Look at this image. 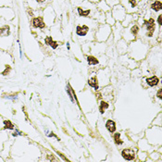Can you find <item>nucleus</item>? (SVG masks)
<instances>
[{
    "label": "nucleus",
    "instance_id": "39448f33",
    "mask_svg": "<svg viewBox=\"0 0 162 162\" xmlns=\"http://www.w3.org/2000/svg\"><path fill=\"white\" fill-rule=\"evenodd\" d=\"M146 82H147V84L150 85V86H155V85H156L157 83H158V78L156 77V76H153V77L146 79Z\"/></svg>",
    "mask_w": 162,
    "mask_h": 162
},
{
    "label": "nucleus",
    "instance_id": "7ed1b4c3",
    "mask_svg": "<svg viewBox=\"0 0 162 162\" xmlns=\"http://www.w3.org/2000/svg\"><path fill=\"white\" fill-rule=\"evenodd\" d=\"M33 24L34 27H37V28H44L45 27V23L43 22L42 19L40 18H35L33 20Z\"/></svg>",
    "mask_w": 162,
    "mask_h": 162
},
{
    "label": "nucleus",
    "instance_id": "2eb2a0df",
    "mask_svg": "<svg viewBox=\"0 0 162 162\" xmlns=\"http://www.w3.org/2000/svg\"><path fill=\"white\" fill-rule=\"evenodd\" d=\"M137 32H138V27H137V26L134 25V26H133V27L131 28V33H132L134 35H135V34H137Z\"/></svg>",
    "mask_w": 162,
    "mask_h": 162
},
{
    "label": "nucleus",
    "instance_id": "f3484780",
    "mask_svg": "<svg viewBox=\"0 0 162 162\" xmlns=\"http://www.w3.org/2000/svg\"><path fill=\"white\" fill-rule=\"evenodd\" d=\"M52 41H53V40H52V37H47V38L45 39V43H46L47 45H49L50 44L52 43Z\"/></svg>",
    "mask_w": 162,
    "mask_h": 162
},
{
    "label": "nucleus",
    "instance_id": "ddd939ff",
    "mask_svg": "<svg viewBox=\"0 0 162 162\" xmlns=\"http://www.w3.org/2000/svg\"><path fill=\"white\" fill-rule=\"evenodd\" d=\"M4 124L6 125V128H8V129H13V126H14L9 120H5V121H4Z\"/></svg>",
    "mask_w": 162,
    "mask_h": 162
},
{
    "label": "nucleus",
    "instance_id": "1a4fd4ad",
    "mask_svg": "<svg viewBox=\"0 0 162 162\" xmlns=\"http://www.w3.org/2000/svg\"><path fill=\"white\" fill-rule=\"evenodd\" d=\"M89 84H90V86L94 87L95 89H97V88H98V86H97V80H96L95 77L92 78L91 80H89Z\"/></svg>",
    "mask_w": 162,
    "mask_h": 162
},
{
    "label": "nucleus",
    "instance_id": "f257e3e1",
    "mask_svg": "<svg viewBox=\"0 0 162 162\" xmlns=\"http://www.w3.org/2000/svg\"><path fill=\"white\" fill-rule=\"evenodd\" d=\"M121 155L127 160H132V159L134 158V150H132V149H125V150H123Z\"/></svg>",
    "mask_w": 162,
    "mask_h": 162
},
{
    "label": "nucleus",
    "instance_id": "20e7f679",
    "mask_svg": "<svg viewBox=\"0 0 162 162\" xmlns=\"http://www.w3.org/2000/svg\"><path fill=\"white\" fill-rule=\"evenodd\" d=\"M145 25H146V28H147L148 31L151 32V34L155 29V22H154V20L153 19H150L149 21H145Z\"/></svg>",
    "mask_w": 162,
    "mask_h": 162
},
{
    "label": "nucleus",
    "instance_id": "9b49d317",
    "mask_svg": "<svg viewBox=\"0 0 162 162\" xmlns=\"http://www.w3.org/2000/svg\"><path fill=\"white\" fill-rule=\"evenodd\" d=\"M87 61H88V63L90 64V65H95V64L98 63V60L95 57H94V56H88L87 57Z\"/></svg>",
    "mask_w": 162,
    "mask_h": 162
},
{
    "label": "nucleus",
    "instance_id": "f03ea898",
    "mask_svg": "<svg viewBox=\"0 0 162 162\" xmlns=\"http://www.w3.org/2000/svg\"><path fill=\"white\" fill-rule=\"evenodd\" d=\"M87 30H88V27L87 26H78L77 30H76V33L79 36H84L86 34H87Z\"/></svg>",
    "mask_w": 162,
    "mask_h": 162
},
{
    "label": "nucleus",
    "instance_id": "423d86ee",
    "mask_svg": "<svg viewBox=\"0 0 162 162\" xmlns=\"http://www.w3.org/2000/svg\"><path fill=\"white\" fill-rule=\"evenodd\" d=\"M106 127L107 128V130H108L110 133H113V132L115 131V129H116L115 123H114V121H112V120H107V122H106Z\"/></svg>",
    "mask_w": 162,
    "mask_h": 162
},
{
    "label": "nucleus",
    "instance_id": "0eeeda50",
    "mask_svg": "<svg viewBox=\"0 0 162 162\" xmlns=\"http://www.w3.org/2000/svg\"><path fill=\"white\" fill-rule=\"evenodd\" d=\"M151 8H152L153 10H155L156 12L158 11V10H160L162 8L161 2H160V1H156V2H154V4L151 6Z\"/></svg>",
    "mask_w": 162,
    "mask_h": 162
},
{
    "label": "nucleus",
    "instance_id": "a211bd4d",
    "mask_svg": "<svg viewBox=\"0 0 162 162\" xmlns=\"http://www.w3.org/2000/svg\"><path fill=\"white\" fill-rule=\"evenodd\" d=\"M50 45L53 47V48H56V46H57V44L56 42H54V41H52V43L50 44Z\"/></svg>",
    "mask_w": 162,
    "mask_h": 162
},
{
    "label": "nucleus",
    "instance_id": "6e6552de",
    "mask_svg": "<svg viewBox=\"0 0 162 162\" xmlns=\"http://www.w3.org/2000/svg\"><path fill=\"white\" fill-rule=\"evenodd\" d=\"M8 34H9V28L7 26L0 29V36H7Z\"/></svg>",
    "mask_w": 162,
    "mask_h": 162
},
{
    "label": "nucleus",
    "instance_id": "f8f14e48",
    "mask_svg": "<svg viewBox=\"0 0 162 162\" xmlns=\"http://www.w3.org/2000/svg\"><path fill=\"white\" fill-rule=\"evenodd\" d=\"M114 139H115L116 144H118V145H121V144H122L121 140L120 139V134H115V136H114Z\"/></svg>",
    "mask_w": 162,
    "mask_h": 162
},
{
    "label": "nucleus",
    "instance_id": "dca6fc26",
    "mask_svg": "<svg viewBox=\"0 0 162 162\" xmlns=\"http://www.w3.org/2000/svg\"><path fill=\"white\" fill-rule=\"evenodd\" d=\"M128 2H129V4L131 5V7H135V5H136V2H135V0H129Z\"/></svg>",
    "mask_w": 162,
    "mask_h": 162
},
{
    "label": "nucleus",
    "instance_id": "9d476101",
    "mask_svg": "<svg viewBox=\"0 0 162 162\" xmlns=\"http://www.w3.org/2000/svg\"><path fill=\"white\" fill-rule=\"evenodd\" d=\"M78 12H79V14L81 15V16H84V17H87V16H89L90 15V10H83V9H81V7H78Z\"/></svg>",
    "mask_w": 162,
    "mask_h": 162
},
{
    "label": "nucleus",
    "instance_id": "412c9836",
    "mask_svg": "<svg viewBox=\"0 0 162 162\" xmlns=\"http://www.w3.org/2000/svg\"><path fill=\"white\" fill-rule=\"evenodd\" d=\"M36 1H38V2H39V3H42V2H44V1H45V0H36Z\"/></svg>",
    "mask_w": 162,
    "mask_h": 162
},
{
    "label": "nucleus",
    "instance_id": "4468645a",
    "mask_svg": "<svg viewBox=\"0 0 162 162\" xmlns=\"http://www.w3.org/2000/svg\"><path fill=\"white\" fill-rule=\"evenodd\" d=\"M108 107V105L105 103V102H102L101 103V106H100V110H101V112H104V109H106Z\"/></svg>",
    "mask_w": 162,
    "mask_h": 162
},
{
    "label": "nucleus",
    "instance_id": "6ab92c4d",
    "mask_svg": "<svg viewBox=\"0 0 162 162\" xmlns=\"http://www.w3.org/2000/svg\"><path fill=\"white\" fill-rule=\"evenodd\" d=\"M157 21H158V24L161 25V15H159V17H158V19H157Z\"/></svg>",
    "mask_w": 162,
    "mask_h": 162
},
{
    "label": "nucleus",
    "instance_id": "aec40b11",
    "mask_svg": "<svg viewBox=\"0 0 162 162\" xmlns=\"http://www.w3.org/2000/svg\"><path fill=\"white\" fill-rule=\"evenodd\" d=\"M157 96H158V98H161V90H159V91H158Z\"/></svg>",
    "mask_w": 162,
    "mask_h": 162
}]
</instances>
